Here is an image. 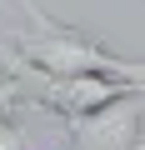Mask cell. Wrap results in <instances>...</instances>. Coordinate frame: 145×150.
I'll return each mask as SVG.
<instances>
[{"mask_svg":"<svg viewBox=\"0 0 145 150\" xmlns=\"http://www.w3.org/2000/svg\"><path fill=\"white\" fill-rule=\"evenodd\" d=\"M20 5L30 15V30H15V35L0 40V60H15V65L45 70V75H115V80L145 85V60L105 50L85 30H75V25L55 20L50 10H40L35 0H20Z\"/></svg>","mask_w":145,"mask_h":150,"instance_id":"obj_1","label":"cell"},{"mask_svg":"<svg viewBox=\"0 0 145 150\" xmlns=\"http://www.w3.org/2000/svg\"><path fill=\"white\" fill-rule=\"evenodd\" d=\"M140 110H145V90H130V95H115L110 105H100L90 115L65 120V130L75 140V150H145Z\"/></svg>","mask_w":145,"mask_h":150,"instance_id":"obj_2","label":"cell"},{"mask_svg":"<svg viewBox=\"0 0 145 150\" xmlns=\"http://www.w3.org/2000/svg\"><path fill=\"white\" fill-rule=\"evenodd\" d=\"M25 105V90H20V75L15 70H0V115H15Z\"/></svg>","mask_w":145,"mask_h":150,"instance_id":"obj_3","label":"cell"},{"mask_svg":"<svg viewBox=\"0 0 145 150\" xmlns=\"http://www.w3.org/2000/svg\"><path fill=\"white\" fill-rule=\"evenodd\" d=\"M0 150H25V130L10 115H0Z\"/></svg>","mask_w":145,"mask_h":150,"instance_id":"obj_4","label":"cell"}]
</instances>
